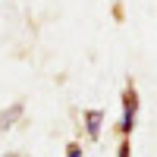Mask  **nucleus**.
I'll use <instances>...</instances> for the list:
<instances>
[{"label":"nucleus","instance_id":"1","mask_svg":"<svg viewBox=\"0 0 157 157\" xmlns=\"http://www.w3.org/2000/svg\"><path fill=\"white\" fill-rule=\"evenodd\" d=\"M135 120H138V91L129 85V88L123 91V116H120V132H123V135H132Z\"/></svg>","mask_w":157,"mask_h":157},{"label":"nucleus","instance_id":"5","mask_svg":"<svg viewBox=\"0 0 157 157\" xmlns=\"http://www.w3.org/2000/svg\"><path fill=\"white\" fill-rule=\"evenodd\" d=\"M66 157H82V145H75V141L66 145Z\"/></svg>","mask_w":157,"mask_h":157},{"label":"nucleus","instance_id":"3","mask_svg":"<svg viewBox=\"0 0 157 157\" xmlns=\"http://www.w3.org/2000/svg\"><path fill=\"white\" fill-rule=\"evenodd\" d=\"M19 116H22V104H13L10 110H0V129H10Z\"/></svg>","mask_w":157,"mask_h":157},{"label":"nucleus","instance_id":"2","mask_svg":"<svg viewBox=\"0 0 157 157\" xmlns=\"http://www.w3.org/2000/svg\"><path fill=\"white\" fill-rule=\"evenodd\" d=\"M85 132L91 141H98L101 138V126H104V110H85Z\"/></svg>","mask_w":157,"mask_h":157},{"label":"nucleus","instance_id":"6","mask_svg":"<svg viewBox=\"0 0 157 157\" xmlns=\"http://www.w3.org/2000/svg\"><path fill=\"white\" fill-rule=\"evenodd\" d=\"M3 157H16V154H3Z\"/></svg>","mask_w":157,"mask_h":157},{"label":"nucleus","instance_id":"4","mask_svg":"<svg viewBox=\"0 0 157 157\" xmlns=\"http://www.w3.org/2000/svg\"><path fill=\"white\" fill-rule=\"evenodd\" d=\"M129 151H132V141H129V135H123V141H120V151H116V157H129Z\"/></svg>","mask_w":157,"mask_h":157}]
</instances>
